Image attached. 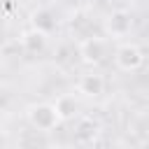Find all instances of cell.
<instances>
[{
	"mask_svg": "<svg viewBox=\"0 0 149 149\" xmlns=\"http://www.w3.org/2000/svg\"><path fill=\"white\" fill-rule=\"evenodd\" d=\"M26 119L40 133H51V130L58 128V123H63L54 102H33V105H28L26 107Z\"/></svg>",
	"mask_w": 149,
	"mask_h": 149,
	"instance_id": "obj_1",
	"label": "cell"
},
{
	"mask_svg": "<svg viewBox=\"0 0 149 149\" xmlns=\"http://www.w3.org/2000/svg\"><path fill=\"white\" fill-rule=\"evenodd\" d=\"M77 51H79V58L86 65H100L109 56V40L100 37V35H88L79 42Z\"/></svg>",
	"mask_w": 149,
	"mask_h": 149,
	"instance_id": "obj_2",
	"label": "cell"
},
{
	"mask_svg": "<svg viewBox=\"0 0 149 149\" xmlns=\"http://www.w3.org/2000/svg\"><path fill=\"white\" fill-rule=\"evenodd\" d=\"M114 65L116 70L121 72H137L142 65H144V54L137 44L133 42H121L116 49H114Z\"/></svg>",
	"mask_w": 149,
	"mask_h": 149,
	"instance_id": "obj_3",
	"label": "cell"
},
{
	"mask_svg": "<svg viewBox=\"0 0 149 149\" xmlns=\"http://www.w3.org/2000/svg\"><path fill=\"white\" fill-rule=\"evenodd\" d=\"M133 30V14L128 9H112L105 16V33L107 37H126Z\"/></svg>",
	"mask_w": 149,
	"mask_h": 149,
	"instance_id": "obj_4",
	"label": "cell"
},
{
	"mask_svg": "<svg viewBox=\"0 0 149 149\" xmlns=\"http://www.w3.org/2000/svg\"><path fill=\"white\" fill-rule=\"evenodd\" d=\"M100 135V126L98 121H93L91 116H79L77 123H74V130H72V140L77 144H93Z\"/></svg>",
	"mask_w": 149,
	"mask_h": 149,
	"instance_id": "obj_5",
	"label": "cell"
},
{
	"mask_svg": "<svg viewBox=\"0 0 149 149\" xmlns=\"http://www.w3.org/2000/svg\"><path fill=\"white\" fill-rule=\"evenodd\" d=\"M77 91L86 98H98L105 93V77L100 72H84L77 79Z\"/></svg>",
	"mask_w": 149,
	"mask_h": 149,
	"instance_id": "obj_6",
	"label": "cell"
},
{
	"mask_svg": "<svg viewBox=\"0 0 149 149\" xmlns=\"http://www.w3.org/2000/svg\"><path fill=\"white\" fill-rule=\"evenodd\" d=\"M30 28L44 33V35H51L56 30V14L49 9V7H40L30 14Z\"/></svg>",
	"mask_w": 149,
	"mask_h": 149,
	"instance_id": "obj_7",
	"label": "cell"
},
{
	"mask_svg": "<svg viewBox=\"0 0 149 149\" xmlns=\"http://www.w3.org/2000/svg\"><path fill=\"white\" fill-rule=\"evenodd\" d=\"M47 37H49V35L35 30V28H28V30L21 33L19 42H21V49H23L26 54H42L44 47H47Z\"/></svg>",
	"mask_w": 149,
	"mask_h": 149,
	"instance_id": "obj_8",
	"label": "cell"
},
{
	"mask_svg": "<svg viewBox=\"0 0 149 149\" xmlns=\"http://www.w3.org/2000/svg\"><path fill=\"white\" fill-rule=\"evenodd\" d=\"M54 107H56L61 121H72L79 112V100L74 98V93H61L54 100Z\"/></svg>",
	"mask_w": 149,
	"mask_h": 149,
	"instance_id": "obj_9",
	"label": "cell"
},
{
	"mask_svg": "<svg viewBox=\"0 0 149 149\" xmlns=\"http://www.w3.org/2000/svg\"><path fill=\"white\" fill-rule=\"evenodd\" d=\"M0 121H2V114H0Z\"/></svg>",
	"mask_w": 149,
	"mask_h": 149,
	"instance_id": "obj_10",
	"label": "cell"
}]
</instances>
